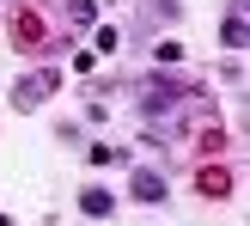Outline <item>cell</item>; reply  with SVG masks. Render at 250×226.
I'll use <instances>...</instances> for the list:
<instances>
[{"label":"cell","mask_w":250,"mask_h":226,"mask_svg":"<svg viewBox=\"0 0 250 226\" xmlns=\"http://www.w3.org/2000/svg\"><path fill=\"white\" fill-rule=\"evenodd\" d=\"M202 190L208 196H226V171H202Z\"/></svg>","instance_id":"obj_3"},{"label":"cell","mask_w":250,"mask_h":226,"mask_svg":"<svg viewBox=\"0 0 250 226\" xmlns=\"http://www.w3.org/2000/svg\"><path fill=\"white\" fill-rule=\"evenodd\" d=\"M12 37H19L24 49H37V43H43V19H37L31 6H24V12H12Z\"/></svg>","instance_id":"obj_1"},{"label":"cell","mask_w":250,"mask_h":226,"mask_svg":"<svg viewBox=\"0 0 250 226\" xmlns=\"http://www.w3.org/2000/svg\"><path fill=\"white\" fill-rule=\"evenodd\" d=\"M49 92H55V80H49V73H37L31 86H19V92H12V104L24 110V104H37V98H49Z\"/></svg>","instance_id":"obj_2"},{"label":"cell","mask_w":250,"mask_h":226,"mask_svg":"<svg viewBox=\"0 0 250 226\" xmlns=\"http://www.w3.org/2000/svg\"><path fill=\"white\" fill-rule=\"evenodd\" d=\"M134 196H141V202H159L165 190H159V178H141V183H134Z\"/></svg>","instance_id":"obj_4"}]
</instances>
